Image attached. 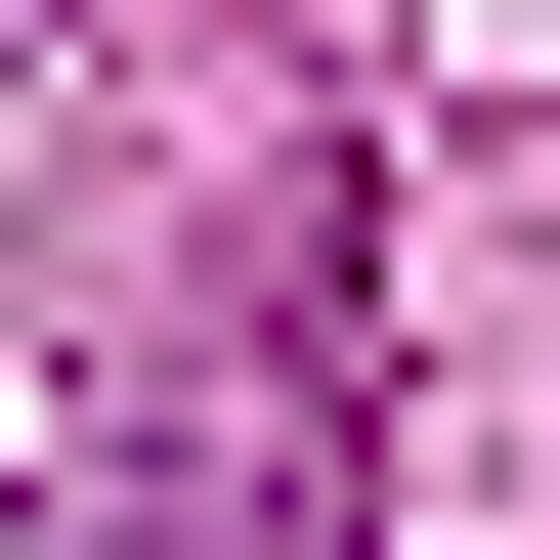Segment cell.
Listing matches in <instances>:
<instances>
[{"instance_id": "6da1fadb", "label": "cell", "mask_w": 560, "mask_h": 560, "mask_svg": "<svg viewBox=\"0 0 560 560\" xmlns=\"http://www.w3.org/2000/svg\"><path fill=\"white\" fill-rule=\"evenodd\" d=\"M302 517V388H215V431H130V475H86V517H0V560H259Z\"/></svg>"}]
</instances>
